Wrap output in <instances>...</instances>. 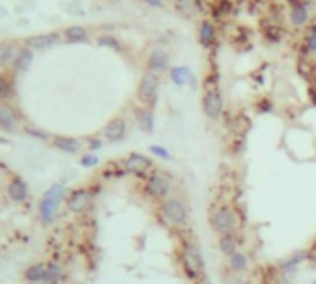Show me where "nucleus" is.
I'll use <instances>...</instances> for the list:
<instances>
[{
	"instance_id": "nucleus-1",
	"label": "nucleus",
	"mask_w": 316,
	"mask_h": 284,
	"mask_svg": "<svg viewBox=\"0 0 316 284\" xmlns=\"http://www.w3.org/2000/svg\"><path fill=\"white\" fill-rule=\"evenodd\" d=\"M155 216H157V220L161 222L163 227L183 231V229H187V225H189V222H190L189 203H187L183 198L172 196L170 199H167L165 203H161L159 207H157Z\"/></svg>"
},
{
	"instance_id": "nucleus-2",
	"label": "nucleus",
	"mask_w": 316,
	"mask_h": 284,
	"mask_svg": "<svg viewBox=\"0 0 316 284\" xmlns=\"http://www.w3.org/2000/svg\"><path fill=\"white\" fill-rule=\"evenodd\" d=\"M179 264L183 269L185 278H189L190 282H200L205 278V262L201 255L200 245L192 240L183 238L181 247H179Z\"/></svg>"
},
{
	"instance_id": "nucleus-3",
	"label": "nucleus",
	"mask_w": 316,
	"mask_h": 284,
	"mask_svg": "<svg viewBox=\"0 0 316 284\" xmlns=\"http://www.w3.org/2000/svg\"><path fill=\"white\" fill-rule=\"evenodd\" d=\"M143 194L144 198H148L154 203H165L167 199H170L174 196V179L170 174L155 168L143 185Z\"/></svg>"
},
{
	"instance_id": "nucleus-4",
	"label": "nucleus",
	"mask_w": 316,
	"mask_h": 284,
	"mask_svg": "<svg viewBox=\"0 0 316 284\" xmlns=\"http://www.w3.org/2000/svg\"><path fill=\"white\" fill-rule=\"evenodd\" d=\"M201 111L209 120H219L224 114V100L219 87V72H209L203 81Z\"/></svg>"
},
{
	"instance_id": "nucleus-5",
	"label": "nucleus",
	"mask_w": 316,
	"mask_h": 284,
	"mask_svg": "<svg viewBox=\"0 0 316 284\" xmlns=\"http://www.w3.org/2000/svg\"><path fill=\"white\" fill-rule=\"evenodd\" d=\"M209 222H211L215 233L219 234V236L233 234L239 231V229H237V212H235V209L228 203L217 207V209L211 212Z\"/></svg>"
},
{
	"instance_id": "nucleus-6",
	"label": "nucleus",
	"mask_w": 316,
	"mask_h": 284,
	"mask_svg": "<svg viewBox=\"0 0 316 284\" xmlns=\"http://www.w3.org/2000/svg\"><path fill=\"white\" fill-rule=\"evenodd\" d=\"M65 198V187L63 185H52L48 190L45 192L43 199L39 203V218L45 223H50L56 216V210H58L61 199Z\"/></svg>"
},
{
	"instance_id": "nucleus-7",
	"label": "nucleus",
	"mask_w": 316,
	"mask_h": 284,
	"mask_svg": "<svg viewBox=\"0 0 316 284\" xmlns=\"http://www.w3.org/2000/svg\"><path fill=\"white\" fill-rule=\"evenodd\" d=\"M157 92H159V76L146 70L137 89V98L139 102L143 103V107L154 109L155 102H157Z\"/></svg>"
},
{
	"instance_id": "nucleus-8",
	"label": "nucleus",
	"mask_w": 316,
	"mask_h": 284,
	"mask_svg": "<svg viewBox=\"0 0 316 284\" xmlns=\"http://www.w3.org/2000/svg\"><path fill=\"white\" fill-rule=\"evenodd\" d=\"M309 260V253L307 249H296L294 253L287 256V258H283L279 264H277V269H279V277L285 284H290L296 277V271H298V267L303 264V262Z\"/></svg>"
},
{
	"instance_id": "nucleus-9",
	"label": "nucleus",
	"mask_w": 316,
	"mask_h": 284,
	"mask_svg": "<svg viewBox=\"0 0 316 284\" xmlns=\"http://www.w3.org/2000/svg\"><path fill=\"white\" fill-rule=\"evenodd\" d=\"M124 168H126V172L130 176H135L139 177V179H146V177L155 170V165L148 155L133 152V154H130L126 159H124Z\"/></svg>"
},
{
	"instance_id": "nucleus-10",
	"label": "nucleus",
	"mask_w": 316,
	"mask_h": 284,
	"mask_svg": "<svg viewBox=\"0 0 316 284\" xmlns=\"http://www.w3.org/2000/svg\"><path fill=\"white\" fill-rule=\"evenodd\" d=\"M287 4H288V19H290V24H292L294 28L309 26L310 13L303 0H287Z\"/></svg>"
},
{
	"instance_id": "nucleus-11",
	"label": "nucleus",
	"mask_w": 316,
	"mask_h": 284,
	"mask_svg": "<svg viewBox=\"0 0 316 284\" xmlns=\"http://www.w3.org/2000/svg\"><path fill=\"white\" fill-rule=\"evenodd\" d=\"M92 201V194L85 188H78L74 192H70V196L67 198V207H69L70 212H74V214H80L83 210L91 205Z\"/></svg>"
},
{
	"instance_id": "nucleus-12",
	"label": "nucleus",
	"mask_w": 316,
	"mask_h": 284,
	"mask_svg": "<svg viewBox=\"0 0 316 284\" xmlns=\"http://www.w3.org/2000/svg\"><path fill=\"white\" fill-rule=\"evenodd\" d=\"M146 67H148V72H152L155 76H161L168 68V54L163 48H154L148 54Z\"/></svg>"
},
{
	"instance_id": "nucleus-13",
	"label": "nucleus",
	"mask_w": 316,
	"mask_h": 284,
	"mask_svg": "<svg viewBox=\"0 0 316 284\" xmlns=\"http://www.w3.org/2000/svg\"><path fill=\"white\" fill-rule=\"evenodd\" d=\"M126 131H128L126 120L121 118V116H117V118L110 120L108 125L103 127V136L110 142H121L122 138L126 136Z\"/></svg>"
},
{
	"instance_id": "nucleus-14",
	"label": "nucleus",
	"mask_w": 316,
	"mask_h": 284,
	"mask_svg": "<svg viewBox=\"0 0 316 284\" xmlns=\"http://www.w3.org/2000/svg\"><path fill=\"white\" fill-rule=\"evenodd\" d=\"M168 76H170V80H172L174 85L185 87L187 83H190L192 87H196V80H194V76H192V72H190L189 67L168 68Z\"/></svg>"
},
{
	"instance_id": "nucleus-15",
	"label": "nucleus",
	"mask_w": 316,
	"mask_h": 284,
	"mask_svg": "<svg viewBox=\"0 0 316 284\" xmlns=\"http://www.w3.org/2000/svg\"><path fill=\"white\" fill-rule=\"evenodd\" d=\"M198 41L203 48H211L217 43V28L211 21H201L198 28Z\"/></svg>"
},
{
	"instance_id": "nucleus-16",
	"label": "nucleus",
	"mask_w": 316,
	"mask_h": 284,
	"mask_svg": "<svg viewBox=\"0 0 316 284\" xmlns=\"http://www.w3.org/2000/svg\"><path fill=\"white\" fill-rule=\"evenodd\" d=\"M135 120H137L139 129L143 133H154L155 129V118H154V109L150 107H141L135 113Z\"/></svg>"
},
{
	"instance_id": "nucleus-17",
	"label": "nucleus",
	"mask_w": 316,
	"mask_h": 284,
	"mask_svg": "<svg viewBox=\"0 0 316 284\" xmlns=\"http://www.w3.org/2000/svg\"><path fill=\"white\" fill-rule=\"evenodd\" d=\"M241 242H242V240L239 238V234H237V233L220 236V238H219L220 253H222L224 256H231L233 253H237V251H239V247H241Z\"/></svg>"
},
{
	"instance_id": "nucleus-18",
	"label": "nucleus",
	"mask_w": 316,
	"mask_h": 284,
	"mask_svg": "<svg viewBox=\"0 0 316 284\" xmlns=\"http://www.w3.org/2000/svg\"><path fill=\"white\" fill-rule=\"evenodd\" d=\"M176 10L187 19H194L203 12L200 0H176Z\"/></svg>"
},
{
	"instance_id": "nucleus-19",
	"label": "nucleus",
	"mask_w": 316,
	"mask_h": 284,
	"mask_svg": "<svg viewBox=\"0 0 316 284\" xmlns=\"http://www.w3.org/2000/svg\"><path fill=\"white\" fill-rule=\"evenodd\" d=\"M316 56V24H309L303 35V46H301V57Z\"/></svg>"
},
{
	"instance_id": "nucleus-20",
	"label": "nucleus",
	"mask_w": 316,
	"mask_h": 284,
	"mask_svg": "<svg viewBox=\"0 0 316 284\" xmlns=\"http://www.w3.org/2000/svg\"><path fill=\"white\" fill-rule=\"evenodd\" d=\"M0 129L6 131V133H12V131L17 129V114L8 105L0 107Z\"/></svg>"
},
{
	"instance_id": "nucleus-21",
	"label": "nucleus",
	"mask_w": 316,
	"mask_h": 284,
	"mask_svg": "<svg viewBox=\"0 0 316 284\" xmlns=\"http://www.w3.org/2000/svg\"><path fill=\"white\" fill-rule=\"evenodd\" d=\"M228 267H230L235 275H242V273H246L248 267H250L248 256L244 255L242 251H237V253H233L231 256H228Z\"/></svg>"
},
{
	"instance_id": "nucleus-22",
	"label": "nucleus",
	"mask_w": 316,
	"mask_h": 284,
	"mask_svg": "<svg viewBox=\"0 0 316 284\" xmlns=\"http://www.w3.org/2000/svg\"><path fill=\"white\" fill-rule=\"evenodd\" d=\"M54 146L61 152H67V154H76L80 152L81 144L78 138H72V136H56L54 138Z\"/></svg>"
},
{
	"instance_id": "nucleus-23",
	"label": "nucleus",
	"mask_w": 316,
	"mask_h": 284,
	"mask_svg": "<svg viewBox=\"0 0 316 284\" xmlns=\"http://www.w3.org/2000/svg\"><path fill=\"white\" fill-rule=\"evenodd\" d=\"M8 194H10V198H12L13 201L21 203V201L26 199L28 187H26V183H24L23 179H13V181L10 183V187H8Z\"/></svg>"
},
{
	"instance_id": "nucleus-24",
	"label": "nucleus",
	"mask_w": 316,
	"mask_h": 284,
	"mask_svg": "<svg viewBox=\"0 0 316 284\" xmlns=\"http://www.w3.org/2000/svg\"><path fill=\"white\" fill-rule=\"evenodd\" d=\"M59 41V35L58 34H45V35H35L32 39L28 41L30 46H34V48H48V46L56 45Z\"/></svg>"
},
{
	"instance_id": "nucleus-25",
	"label": "nucleus",
	"mask_w": 316,
	"mask_h": 284,
	"mask_svg": "<svg viewBox=\"0 0 316 284\" xmlns=\"http://www.w3.org/2000/svg\"><path fill=\"white\" fill-rule=\"evenodd\" d=\"M26 278L30 282H46V264H34L26 269Z\"/></svg>"
},
{
	"instance_id": "nucleus-26",
	"label": "nucleus",
	"mask_w": 316,
	"mask_h": 284,
	"mask_svg": "<svg viewBox=\"0 0 316 284\" xmlns=\"http://www.w3.org/2000/svg\"><path fill=\"white\" fill-rule=\"evenodd\" d=\"M32 59H34L32 52H30V50H21L17 54V57H15V61H13V68H15L17 72H24V70H26V68L32 65Z\"/></svg>"
},
{
	"instance_id": "nucleus-27",
	"label": "nucleus",
	"mask_w": 316,
	"mask_h": 284,
	"mask_svg": "<svg viewBox=\"0 0 316 284\" xmlns=\"http://www.w3.org/2000/svg\"><path fill=\"white\" fill-rule=\"evenodd\" d=\"M65 37L69 43H83V41H87V32L81 26H70L65 32Z\"/></svg>"
},
{
	"instance_id": "nucleus-28",
	"label": "nucleus",
	"mask_w": 316,
	"mask_h": 284,
	"mask_svg": "<svg viewBox=\"0 0 316 284\" xmlns=\"http://www.w3.org/2000/svg\"><path fill=\"white\" fill-rule=\"evenodd\" d=\"M263 34H265V39L270 41V43H279L283 37V30L279 28V26H274V24H270V26H265L263 24Z\"/></svg>"
},
{
	"instance_id": "nucleus-29",
	"label": "nucleus",
	"mask_w": 316,
	"mask_h": 284,
	"mask_svg": "<svg viewBox=\"0 0 316 284\" xmlns=\"http://www.w3.org/2000/svg\"><path fill=\"white\" fill-rule=\"evenodd\" d=\"M19 52L12 45H0V65H8V63L15 61Z\"/></svg>"
},
{
	"instance_id": "nucleus-30",
	"label": "nucleus",
	"mask_w": 316,
	"mask_h": 284,
	"mask_svg": "<svg viewBox=\"0 0 316 284\" xmlns=\"http://www.w3.org/2000/svg\"><path fill=\"white\" fill-rule=\"evenodd\" d=\"M63 277V269L58 264H46V282L56 284Z\"/></svg>"
},
{
	"instance_id": "nucleus-31",
	"label": "nucleus",
	"mask_w": 316,
	"mask_h": 284,
	"mask_svg": "<svg viewBox=\"0 0 316 284\" xmlns=\"http://www.w3.org/2000/svg\"><path fill=\"white\" fill-rule=\"evenodd\" d=\"M230 13H231V2L230 0H219V2L213 6V17L217 19V21L224 19L226 15H230Z\"/></svg>"
},
{
	"instance_id": "nucleus-32",
	"label": "nucleus",
	"mask_w": 316,
	"mask_h": 284,
	"mask_svg": "<svg viewBox=\"0 0 316 284\" xmlns=\"http://www.w3.org/2000/svg\"><path fill=\"white\" fill-rule=\"evenodd\" d=\"M148 152H150V155L159 157V159H163V161H172V155H170V152H168L165 146H159V144H150Z\"/></svg>"
},
{
	"instance_id": "nucleus-33",
	"label": "nucleus",
	"mask_w": 316,
	"mask_h": 284,
	"mask_svg": "<svg viewBox=\"0 0 316 284\" xmlns=\"http://www.w3.org/2000/svg\"><path fill=\"white\" fill-rule=\"evenodd\" d=\"M13 92V83L8 80L6 76H0V100H6L12 96Z\"/></svg>"
},
{
	"instance_id": "nucleus-34",
	"label": "nucleus",
	"mask_w": 316,
	"mask_h": 284,
	"mask_svg": "<svg viewBox=\"0 0 316 284\" xmlns=\"http://www.w3.org/2000/svg\"><path fill=\"white\" fill-rule=\"evenodd\" d=\"M98 45L110 46V48H113V50H121L122 48L121 43H119L115 37H111V35H102V37H98Z\"/></svg>"
},
{
	"instance_id": "nucleus-35",
	"label": "nucleus",
	"mask_w": 316,
	"mask_h": 284,
	"mask_svg": "<svg viewBox=\"0 0 316 284\" xmlns=\"http://www.w3.org/2000/svg\"><path fill=\"white\" fill-rule=\"evenodd\" d=\"M98 163H100V159H98V155L94 154H87L80 159V165L83 166V168H94V166H98Z\"/></svg>"
},
{
	"instance_id": "nucleus-36",
	"label": "nucleus",
	"mask_w": 316,
	"mask_h": 284,
	"mask_svg": "<svg viewBox=\"0 0 316 284\" xmlns=\"http://www.w3.org/2000/svg\"><path fill=\"white\" fill-rule=\"evenodd\" d=\"M272 109H274V105H272V102L268 100V98H263V100H259L257 102L259 113H270Z\"/></svg>"
},
{
	"instance_id": "nucleus-37",
	"label": "nucleus",
	"mask_w": 316,
	"mask_h": 284,
	"mask_svg": "<svg viewBox=\"0 0 316 284\" xmlns=\"http://www.w3.org/2000/svg\"><path fill=\"white\" fill-rule=\"evenodd\" d=\"M87 146H89V150L96 152V150H100L103 146V142L100 140L98 136H92V138H89V140H87Z\"/></svg>"
},
{
	"instance_id": "nucleus-38",
	"label": "nucleus",
	"mask_w": 316,
	"mask_h": 284,
	"mask_svg": "<svg viewBox=\"0 0 316 284\" xmlns=\"http://www.w3.org/2000/svg\"><path fill=\"white\" fill-rule=\"evenodd\" d=\"M226 284H250V282H248L242 275H231V277L226 280Z\"/></svg>"
},
{
	"instance_id": "nucleus-39",
	"label": "nucleus",
	"mask_w": 316,
	"mask_h": 284,
	"mask_svg": "<svg viewBox=\"0 0 316 284\" xmlns=\"http://www.w3.org/2000/svg\"><path fill=\"white\" fill-rule=\"evenodd\" d=\"M307 253H309V260L307 262H316V240L312 242V245H310L309 249H307Z\"/></svg>"
},
{
	"instance_id": "nucleus-40",
	"label": "nucleus",
	"mask_w": 316,
	"mask_h": 284,
	"mask_svg": "<svg viewBox=\"0 0 316 284\" xmlns=\"http://www.w3.org/2000/svg\"><path fill=\"white\" fill-rule=\"evenodd\" d=\"M309 98H310V102H312V105L316 107V85L309 87Z\"/></svg>"
},
{
	"instance_id": "nucleus-41",
	"label": "nucleus",
	"mask_w": 316,
	"mask_h": 284,
	"mask_svg": "<svg viewBox=\"0 0 316 284\" xmlns=\"http://www.w3.org/2000/svg\"><path fill=\"white\" fill-rule=\"evenodd\" d=\"M146 2H148L152 8H163V4H165L163 0H146Z\"/></svg>"
},
{
	"instance_id": "nucleus-42",
	"label": "nucleus",
	"mask_w": 316,
	"mask_h": 284,
	"mask_svg": "<svg viewBox=\"0 0 316 284\" xmlns=\"http://www.w3.org/2000/svg\"><path fill=\"white\" fill-rule=\"evenodd\" d=\"M32 284H43V282H32Z\"/></svg>"
},
{
	"instance_id": "nucleus-43",
	"label": "nucleus",
	"mask_w": 316,
	"mask_h": 284,
	"mask_svg": "<svg viewBox=\"0 0 316 284\" xmlns=\"http://www.w3.org/2000/svg\"><path fill=\"white\" fill-rule=\"evenodd\" d=\"M310 284H316V280H314V282H310Z\"/></svg>"
}]
</instances>
